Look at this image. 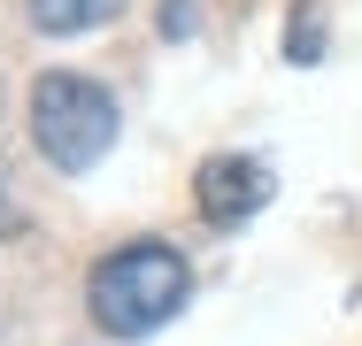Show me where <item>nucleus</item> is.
<instances>
[{
    "label": "nucleus",
    "mask_w": 362,
    "mask_h": 346,
    "mask_svg": "<svg viewBox=\"0 0 362 346\" xmlns=\"http://www.w3.org/2000/svg\"><path fill=\"white\" fill-rule=\"evenodd\" d=\"M185 292H193V270L162 239H132V246L100 254L93 277H85V308H93V323L108 339H154L185 308Z\"/></svg>",
    "instance_id": "nucleus-1"
},
{
    "label": "nucleus",
    "mask_w": 362,
    "mask_h": 346,
    "mask_svg": "<svg viewBox=\"0 0 362 346\" xmlns=\"http://www.w3.org/2000/svg\"><path fill=\"white\" fill-rule=\"evenodd\" d=\"M262 201H270V169H262L255 154H209V162H201V177H193V208H201L216 231L247 223Z\"/></svg>",
    "instance_id": "nucleus-3"
},
{
    "label": "nucleus",
    "mask_w": 362,
    "mask_h": 346,
    "mask_svg": "<svg viewBox=\"0 0 362 346\" xmlns=\"http://www.w3.org/2000/svg\"><path fill=\"white\" fill-rule=\"evenodd\" d=\"M23 16H31V31H47V39H77V31L116 23L124 0H23Z\"/></svg>",
    "instance_id": "nucleus-4"
},
{
    "label": "nucleus",
    "mask_w": 362,
    "mask_h": 346,
    "mask_svg": "<svg viewBox=\"0 0 362 346\" xmlns=\"http://www.w3.org/2000/svg\"><path fill=\"white\" fill-rule=\"evenodd\" d=\"M162 31H170V39L201 31V0H162Z\"/></svg>",
    "instance_id": "nucleus-6"
},
{
    "label": "nucleus",
    "mask_w": 362,
    "mask_h": 346,
    "mask_svg": "<svg viewBox=\"0 0 362 346\" xmlns=\"http://www.w3.org/2000/svg\"><path fill=\"white\" fill-rule=\"evenodd\" d=\"M31 146L62 169V177H85V169H100L108 162V146L124 131V108H116V93L108 85H93V77H77V69H47V77H31Z\"/></svg>",
    "instance_id": "nucleus-2"
},
{
    "label": "nucleus",
    "mask_w": 362,
    "mask_h": 346,
    "mask_svg": "<svg viewBox=\"0 0 362 346\" xmlns=\"http://www.w3.org/2000/svg\"><path fill=\"white\" fill-rule=\"evenodd\" d=\"M286 62H324V16H316V8H293V23H286Z\"/></svg>",
    "instance_id": "nucleus-5"
},
{
    "label": "nucleus",
    "mask_w": 362,
    "mask_h": 346,
    "mask_svg": "<svg viewBox=\"0 0 362 346\" xmlns=\"http://www.w3.org/2000/svg\"><path fill=\"white\" fill-rule=\"evenodd\" d=\"M16 231H23V208L8 193V169H0V239H16Z\"/></svg>",
    "instance_id": "nucleus-7"
}]
</instances>
